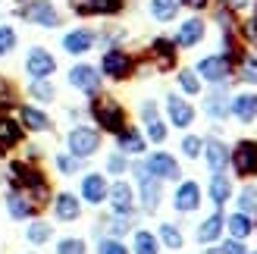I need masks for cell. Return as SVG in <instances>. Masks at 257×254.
<instances>
[{
	"instance_id": "cell-30",
	"label": "cell",
	"mask_w": 257,
	"mask_h": 254,
	"mask_svg": "<svg viewBox=\"0 0 257 254\" xmlns=\"http://www.w3.org/2000/svg\"><path fill=\"white\" fill-rule=\"evenodd\" d=\"M157 238H160V245L166 251H182L185 248V232H182V223H173V220H160L157 223Z\"/></svg>"
},
{
	"instance_id": "cell-10",
	"label": "cell",
	"mask_w": 257,
	"mask_h": 254,
	"mask_svg": "<svg viewBox=\"0 0 257 254\" xmlns=\"http://www.w3.org/2000/svg\"><path fill=\"white\" fill-rule=\"evenodd\" d=\"M16 16L29 25H38V29H60L63 25V13L54 0H25L16 10Z\"/></svg>"
},
{
	"instance_id": "cell-40",
	"label": "cell",
	"mask_w": 257,
	"mask_h": 254,
	"mask_svg": "<svg viewBox=\"0 0 257 254\" xmlns=\"http://www.w3.org/2000/svg\"><path fill=\"white\" fill-rule=\"evenodd\" d=\"M54 167H57V173L60 176H82V167H85V160H79V157H72L69 151H57L54 154Z\"/></svg>"
},
{
	"instance_id": "cell-25",
	"label": "cell",
	"mask_w": 257,
	"mask_h": 254,
	"mask_svg": "<svg viewBox=\"0 0 257 254\" xmlns=\"http://www.w3.org/2000/svg\"><path fill=\"white\" fill-rule=\"evenodd\" d=\"M54 217L60 223H79L85 217V204L75 192H57L54 195Z\"/></svg>"
},
{
	"instance_id": "cell-13",
	"label": "cell",
	"mask_w": 257,
	"mask_h": 254,
	"mask_svg": "<svg viewBox=\"0 0 257 254\" xmlns=\"http://www.w3.org/2000/svg\"><path fill=\"white\" fill-rule=\"evenodd\" d=\"M22 69L29 79H54L60 63L54 57V50H47L44 44H32L25 50V60H22Z\"/></svg>"
},
{
	"instance_id": "cell-34",
	"label": "cell",
	"mask_w": 257,
	"mask_h": 254,
	"mask_svg": "<svg viewBox=\"0 0 257 254\" xmlns=\"http://www.w3.org/2000/svg\"><path fill=\"white\" fill-rule=\"evenodd\" d=\"M226 235L248 242V238L254 235V217H248V213H241V210L226 213Z\"/></svg>"
},
{
	"instance_id": "cell-14",
	"label": "cell",
	"mask_w": 257,
	"mask_h": 254,
	"mask_svg": "<svg viewBox=\"0 0 257 254\" xmlns=\"http://www.w3.org/2000/svg\"><path fill=\"white\" fill-rule=\"evenodd\" d=\"M107 195H110V176L107 173H100V170L82 173V179H79V198H82V204L104 207L107 204Z\"/></svg>"
},
{
	"instance_id": "cell-31",
	"label": "cell",
	"mask_w": 257,
	"mask_h": 254,
	"mask_svg": "<svg viewBox=\"0 0 257 254\" xmlns=\"http://www.w3.org/2000/svg\"><path fill=\"white\" fill-rule=\"evenodd\" d=\"M25 142V129L19 119L7 116V113H0V151H10Z\"/></svg>"
},
{
	"instance_id": "cell-24",
	"label": "cell",
	"mask_w": 257,
	"mask_h": 254,
	"mask_svg": "<svg viewBox=\"0 0 257 254\" xmlns=\"http://www.w3.org/2000/svg\"><path fill=\"white\" fill-rule=\"evenodd\" d=\"M229 119H235L241 125L257 122V91H235L229 97Z\"/></svg>"
},
{
	"instance_id": "cell-38",
	"label": "cell",
	"mask_w": 257,
	"mask_h": 254,
	"mask_svg": "<svg viewBox=\"0 0 257 254\" xmlns=\"http://www.w3.org/2000/svg\"><path fill=\"white\" fill-rule=\"evenodd\" d=\"M201 151H204V135L198 132H182V138H179V157L185 160H201Z\"/></svg>"
},
{
	"instance_id": "cell-36",
	"label": "cell",
	"mask_w": 257,
	"mask_h": 254,
	"mask_svg": "<svg viewBox=\"0 0 257 254\" xmlns=\"http://www.w3.org/2000/svg\"><path fill=\"white\" fill-rule=\"evenodd\" d=\"M232 204H235V210L248 213V217H257V182H254V179L241 182V185L235 188V198H232Z\"/></svg>"
},
{
	"instance_id": "cell-21",
	"label": "cell",
	"mask_w": 257,
	"mask_h": 254,
	"mask_svg": "<svg viewBox=\"0 0 257 254\" xmlns=\"http://www.w3.org/2000/svg\"><path fill=\"white\" fill-rule=\"evenodd\" d=\"M229 154H232V145H229L223 135L204 138L201 160H204V167H207V173H226L229 170Z\"/></svg>"
},
{
	"instance_id": "cell-23",
	"label": "cell",
	"mask_w": 257,
	"mask_h": 254,
	"mask_svg": "<svg viewBox=\"0 0 257 254\" xmlns=\"http://www.w3.org/2000/svg\"><path fill=\"white\" fill-rule=\"evenodd\" d=\"M113 138H116V151H119V154H125L128 160H138V157H145L148 154V138H145V132H141L138 129V125H132V122H128L125 125V129L122 132H116V135H113Z\"/></svg>"
},
{
	"instance_id": "cell-49",
	"label": "cell",
	"mask_w": 257,
	"mask_h": 254,
	"mask_svg": "<svg viewBox=\"0 0 257 254\" xmlns=\"http://www.w3.org/2000/svg\"><path fill=\"white\" fill-rule=\"evenodd\" d=\"M248 254H257V248H248Z\"/></svg>"
},
{
	"instance_id": "cell-22",
	"label": "cell",
	"mask_w": 257,
	"mask_h": 254,
	"mask_svg": "<svg viewBox=\"0 0 257 254\" xmlns=\"http://www.w3.org/2000/svg\"><path fill=\"white\" fill-rule=\"evenodd\" d=\"M69 10L75 16H82V19H91V16L116 19L125 10V0H69Z\"/></svg>"
},
{
	"instance_id": "cell-47",
	"label": "cell",
	"mask_w": 257,
	"mask_h": 254,
	"mask_svg": "<svg viewBox=\"0 0 257 254\" xmlns=\"http://www.w3.org/2000/svg\"><path fill=\"white\" fill-rule=\"evenodd\" d=\"M210 7H213V0H182V10H191V13H204Z\"/></svg>"
},
{
	"instance_id": "cell-33",
	"label": "cell",
	"mask_w": 257,
	"mask_h": 254,
	"mask_svg": "<svg viewBox=\"0 0 257 254\" xmlns=\"http://www.w3.org/2000/svg\"><path fill=\"white\" fill-rule=\"evenodd\" d=\"M235 79L248 88H257V50H251V47L241 50V57L235 63Z\"/></svg>"
},
{
	"instance_id": "cell-46",
	"label": "cell",
	"mask_w": 257,
	"mask_h": 254,
	"mask_svg": "<svg viewBox=\"0 0 257 254\" xmlns=\"http://www.w3.org/2000/svg\"><path fill=\"white\" fill-rule=\"evenodd\" d=\"M220 4L229 7V10L235 13V16H241V13H248V10L254 7V0H220Z\"/></svg>"
},
{
	"instance_id": "cell-6",
	"label": "cell",
	"mask_w": 257,
	"mask_h": 254,
	"mask_svg": "<svg viewBox=\"0 0 257 254\" xmlns=\"http://www.w3.org/2000/svg\"><path fill=\"white\" fill-rule=\"evenodd\" d=\"M66 82H69L72 91H79L88 100L104 91V75H100V69L94 66V63H88V60L72 63V66L66 69Z\"/></svg>"
},
{
	"instance_id": "cell-48",
	"label": "cell",
	"mask_w": 257,
	"mask_h": 254,
	"mask_svg": "<svg viewBox=\"0 0 257 254\" xmlns=\"http://www.w3.org/2000/svg\"><path fill=\"white\" fill-rule=\"evenodd\" d=\"M201 254H220V248H216V245H210V248H201Z\"/></svg>"
},
{
	"instance_id": "cell-11",
	"label": "cell",
	"mask_w": 257,
	"mask_h": 254,
	"mask_svg": "<svg viewBox=\"0 0 257 254\" xmlns=\"http://www.w3.org/2000/svg\"><path fill=\"white\" fill-rule=\"evenodd\" d=\"M229 170L235 179H257V138H238L229 154Z\"/></svg>"
},
{
	"instance_id": "cell-3",
	"label": "cell",
	"mask_w": 257,
	"mask_h": 254,
	"mask_svg": "<svg viewBox=\"0 0 257 254\" xmlns=\"http://www.w3.org/2000/svg\"><path fill=\"white\" fill-rule=\"evenodd\" d=\"M100 75H104V82H128L135 79V69H138V57L128 54L125 47H107L104 54H100V63H97Z\"/></svg>"
},
{
	"instance_id": "cell-42",
	"label": "cell",
	"mask_w": 257,
	"mask_h": 254,
	"mask_svg": "<svg viewBox=\"0 0 257 254\" xmlns=\"http://www.w3.org/2000/svg\"><path fill=\"white\" fill-rule=\"evenodd\" d=\"M163 116V110H160V100L157 97H141L138 100V122L141 125H148L154 119H160Z\"/></svg>"
},
{
	"instance_id": "cell-41",
	"label": "cell",
	"mask_w": 257,
	"mask_h": 254,
	"mask_svg": "<svg viewBox=\"0 0 257 254\" xmlns=\"http://www.w3.org/2000/svg\"><path fill=\"white\" fill-rule=\"evenodd\" d=\"M54 254H88V242L82 235H63V238H57Z\"/></svg>"
},
{
	"instance_id": "cell-17",
	"label": "cell",
	"mask_w": 257,
	"mask_h": 254,
	"mask_svg": "<svg viewBox=\"0 0 257 254\" xmlns=\"http://www.w3.org/2000/svg\"><path fill=\"white\" fill-rule=\"evenodd\" d=\"M204 198L213 204V210H226L235 198V176L232 173H210L207 188H204Z\"/></svg>"
},
{
	"instance_id": "cell-39",
	"label": "cell",
	"mask_w": 257,
	"mask_h": 254,
	"mask_svg": "<svg viewBox=\"0 0 257 254\" xmlns=\"http://www.w3.org/2000/svg\"><path fill=\"white\" fill-rule=\"evenodd\" d=\"M128 167H132V160H128L125 154H119L116 148H113L110 154H107V160H104V173L110 176V179H125Z\"/></svg>"
},
{
	"instance_id": "cell-44",
	"label": "cell",
	"mask_w": 257,
	"mask_h": 254,
	"mask_svg": "<svg viewBox=\"0 0 257 254\" xmlns=\"http://www.w3.org/2000/svg\"><path fill=\"white\" fill-rule=\"evenodd\" d=\"M16 47H19V32L13 29V25L0 22V60H4V57H10Z\"/></svg>"
},
{
	"instance_id": "cell-35",
	"label": "cell",
	"mask_w": 257,
	"mask_h": 254,
	"mask_svg": "<svg viewBox=\"0 0 257 254\" xmlns=\"http://www.w3.org/2000/svg\"><path fill=\"white\" fill-rule=\"evenodd\" d=\"M35 207L38 204L25 192H19V188H13V192L7 195V210H10L13 220H29V217H35Z\"/></svg>"
},
{
	"instance_id": "cell-9",
	"label": "cell",
	"mask_w": 257,
	"mask_h": 254,
	"mask_svg": "<svg viewBox=\"0 0 257 254\" xmlns=\"http://www.w3.org/2000/svg\"><path fill=\"white\" fill-rule=\"evenodd\" d=\"M195 72L201 75L204 85H229V82H232V75H235V66H232V60H229V57H223L220 50H213V54L198 57Z\"/></svg>"
},
{
	"instance_id": "cell-20",
	"label": "cell",
	"mask_w": 257,
	"mask_h": 254,
	"mask_svg": "<svg viewBox=\"0 0 257 254\" xmlns=\"http://www.w3.org/2000/svg\"><path fill=\"white\" fill-rule=\"evenodd\" d=\"M226 235V210H210L207 217H201L195 226V245L198 248H210Z\"/></svg>"
},
{
	"instance_id": "cell-5",
	"label": "cell",
	"mask_w": 257,
	"mask_h": 254,
	"mask_svg": "<svg viewBox=\"0 0 257 254\" xmlns=\"http://www.w3.org/2000/svg\"><path fill=\"white\" fill-rule=\"evenodd\" d=\"M163 119L170 129H179V132H188L191 125L198 122V107L191 104V97L179 94V91H166L163 94Z\"/></svg>"
},
{
	"instance_id": "cell-1",
	"label": "cell",
	"mask_w": 257,
	"mask_h": 254,
	"mask_svg": "<svg viewBox=\"0 0 257 254\" xmlns=\"http://www.w3.org/2000/svg\"><path fill=\"white\" fill-rule=\"evenodd\" d=\"M88 116L94 119V125L100 132H110V135L122 132L128 125V110L122 107V100H116L107 91H100L97 97L88 100Z\"/></svg>"
},
{
	"instance_id": "cell-32",
	"label": "cell",
	"mask_w": 257,
	"mask_h": 254,
	"mask_svg": "<svg viewBox=\"0 0 257 254\" xmlns=\"http://www.w3.org/2000/svg\"><path fill=\"white\" fill-rule=\"evenodd\" d=\"M25 94H29L32 104L47 107V104H54V100H57V85L50 82V79H32L29 85H25Z\"/></svg>"
},
{
	"instance_id": "cell-29",
	"label": "cell",
	"mask_w": 257,
	"mask_h": 254,
	"mask_svg": "<svg viewBox=\"0 0 257 254\" xmlns=\"http://www.w3.org/2000/svg\"><path fill=\"white\" fill-rule=\"evenodd\" d=\"M176 91L191 97V100L204 94V82H201V75L195 72V66H179L176 69Z\"/></svg>"
},
{
	"instance_id": "cell-26",
	"label": "cell",
	"mask_w": 257,
	"mask_h": 254,
	"mask_svg": "<svg viewBox=\"0 0 257 254\" xmlns=\"http://www.w3.org/2000/svg\"><path fill=\"white\" fill-rule=\"evenodd\" d=\"M19 122L25 132H54V119L50 113L38 104H22L19 107Z\"/></svg>"
},
{
	"instance_id": "cell-15",
	"label": "cell",
	"mask_w": 257,
	"mask_h": 254,
	"mask_svg": "<svg viewBox=\"0 0 257 254\" xmlns=\"http://www.w3.org/2000/svg\"><path fill=\"white\" fill-rule=\"evenodd\" d=\"M145 60L154 66V72H176L179 69V47H176L173 38L157 35V38H151Z\"/></svg>"
},
{
	"instance_id": "cell-37",
	"label": "cell",
	"mask_w": 257,
	"mask_h": 254,
	"mask_svg": "<svg viewBox=\"0 0 257 254\" xmlns=\"http://www.w3.org/2000/svg\"><path fill=\"white\" fill-rule=\"evenodd\" d=\"M25 242L35 245V248L54 242V226H50L47 220H32L29 226H25Z\"/></svg>"
},
{
	"instance_id": "cell-2",
	"label": "cell",
	"mask_w": 257,
	"mask_h": 254,
	"mask_svg": "<svg viewBox=\"0 0 257 254\" xmlns=\"http://www.w3.org/2000/svg\"><path fill=\"white\" fill-rule=\"evenodd\" d=\"M128 173H132L135 179V198H138V210L145 213V217H157L160 207H163V182L154 179V176L145 170V163L132 160V167H128Z\"/></svg>"
},
{
	"instance_id": "cell-27",
	"label": "cell",
	"mask_w": 257,
	"mask_h": 254,
	"mask_svg": "<svg viewBox=\"0 0 257 254\" xmlns=\"http://www.w3.org/2000/svg\"><path fill=\"white\" fill-rule=\"evenodd\" d=\"M128 251L132 254H160L163 245L154 229H148V226H135L132 235H128Z\"/></svg>"
},
{
	"instance_id": "cell-50",
	"label": "cell",
	"mask_w": 257,
	"mask_h": 254,
	"mask_svg": "<svg viewBox=\"0 0 257 254\" xmlns=\"http://www.w3.org/2000/svg\"><path fill=\"white\" fill-rule=\"evenodd\" d=\"M254 232H257V217H254Z\"/></svg>"
},
{
	"instance_id": "cell-19",
	"label": "cell",
	"mask_w": 257,
	"mask_h": 254,
	"mask_svg": "<svg viewBox=\"0 0 257 254\" xmlns=\"http://www.w3.org/2000/svg\"><path fill=\"white\" fill-rule=\"evenodd\" d=\"M229 85H210V91L201 94V113L207 116L210 122H226L229 119Z\"/></svg>"
},
{
	"instance_id": "cell-43",
	"label": "cell",
	"mask_w": 257,
	"mask_h": 254,
	"mask_svg": "<svg viewBox=\"0 0 257 254\" xmlns=\"http://www.w3.org/2000/svg\"><path fill=\"white\" fill-rule=\"evenodd\" d=\"M94 254H132V251H128V245L122 242V238L97 235V242H94Z\"/></svg>"
},
{
	"instance_id": "cell-4",
	"label": "cell",
	"mask_w": 257,
	"mask_h": 254,
	"mask_svg": "<svg viewBox=\"0 0 257 254\" xmlns=\"http://www.w3.org/2000/svg\"><path fill=\"white\" fill-rule=\"evenodd\" d=\"M66 151L79 160H91L104 151V132L97 125H88V122H75L72 129L66 132Z\"/></svg>"
},
{
	"instance_id": "cell-45",
	"label": "cell",
	"mask_w": 257,
	"mask_h": 254,
	"mask_svg": "<svg viewBox=\"0 0 257 254\" xmlns=\"http://www.w3.org/2000/svg\"><path fill=\"white\" fill-rule=\"evenodd\" d=\"M220 254H248V242H241V238H232V235H223L220 242H216Z\"/></svg>"
},
{
	"instance_id": "cell-18",
	"label": "cell",
	"mask_w": 257,
	"mask_h": 254,
	"mask_svg": "<svg viewBox=\"0 0 257 254\" xmlns=\"http://www.w3.org/2000/svg\"><path fill=\"white\" fill-rule=\"evenodd\" d=\"M107 204H110V213H119V217H135V213H138L135 185L128 182V179H113L110 182Z\"/></svg>"
},
{
	"instance_id": "cell-16",
	"label": "cell",
	"mask_w": 257,
	"mask_h": 254,
	"mask_svg": "<svg viewBox=\"0 0 257 254\" xmlns=\"http://www.w3.org/2000/svg\"><path fill=\"white\" fill-rule=\"evenodd\" d=\"M60 47H63V54H69V57H88L97 47V29H91V25L66 29L60 38Z\"/></svg>"
},
{
	"instance_id": "cell-12",
	"label": "cell",
	"mask_w": 257,
	"mask_h": 254,
	"mask_svg": "<svg viewBox=\"0 0 257 254\" xmlns=\"http://www.w3.org/2000/svg\"><path fill=\"white\" fill-rule=\"evenodd\" d=\"M207 35H210V22L204 19L201 13H191V16H185L176 25L173 41H176L179 50H195V47H201L204 41H207Z\"/></svg>"
},
{
	"instance_id": "cell-8",
	"label": "cell",
	"mask_w": 257,
	"mask_h": 254,
	"mask_svg": "<svg viewBox=\"0 0 257 254\" xmlns=\"http://www.w3.org/2000/svg\"><path fill=\"white\" fill-rule=\"evenodd\" d=\"M141 163H145V170L154 176V179H160L163 185H166V182H179V179L185 176L179 157L170 154L166 148H154V151H148V154L141 157Z\"/></svg>"
},
{
	"instance_id": "cell-7",
	"label": "cell",
	"mask_w": 257,
	"mask_h": 254,
	"mask_svg": "<svg viewBox=\"0 0 257 254\" xmlns=\"http://www.w3.org/2000/svg\"><path fill=\"white\" fill-rule=\"evenodd\" d=\"M170 207L179 213V217H191V213H198L204 207V185L198 179H191V176H182V179L176 182L173 195H170Z\"/></svg>"
},
{
	"instance_id": "cell-28",
	"label": "cell",
	"mask_w": 257,
	"mask_h": 254,
	"mask_svg": "<svg viewBox=\"0 0 257 254\" xmlns=\"http://www.w3.org/2000/svg\"><path fill=\"white\" fill-rule=\"evenodd\" d=\"M182 13V0H148V16L157 25H170Z\"/></svg>"
}]
</instances>
